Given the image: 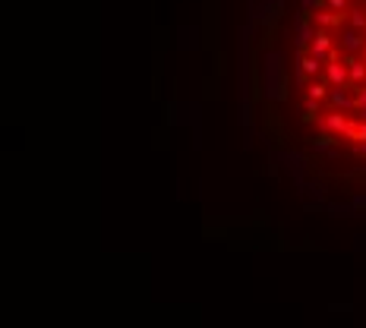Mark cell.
Wrapping results in <instances>:
<instances>
[{"mask_svg": "<svg viewBox=\"0 0 366 328\" xmlns=\"http://www.w3.org/2000/svg\"><path fill=\"white\" fill-rule=\"evenodd\" d=\"M341 4H344V0H332V7H341Z\"/></svg>", "mask_w": 366, "mask_h": 328, "instance_id": "obj_1", "label": "cell"}]
</instances>
